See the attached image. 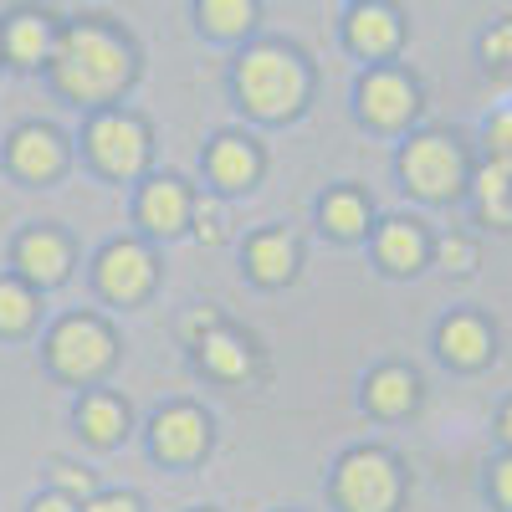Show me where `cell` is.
Instances as JSON below:
<instances>
[{"label":"cell","mask_w":512,"mask_h":512,"mask_svg":"<svg viewBox=\"0 0 512 512\" xmlns=\"http://www.w3.org/2000/svg\"><path fill=\"white\" fill-rule=\"evenodd\" d=\"M134 77H139V47L128 41L123 26H113L108 16L62 21L57 52L47 67V82L62 103L88 113L118 108V98L134 88Z\"/></svg>","instance_id":"1"},{"label":"cell","mask_w":512,"mask_h":512,"mask_svg":"<svg viewBox=\"0 0 512 512\" xmlns=\"http://www.w3.org/2000/svg\"><path fill=\"white\" fill-rule=\"evenodd\" d=\"M231 88H236V103L251 118L287 123V118L303 113V103L313 93V72H308L303 52L287 47V41H251L236 57Z\"/></svg>","instance_id":"2"},{"label":"cell","mask_w":512,"mask_h":512,"mask_svg":"<svg viewBox=\"0 0 512 512\" xmlns=\"http://www.w3.org/2000/svg\"><path fill=\"white\" fill-rule=\"evenodd\" d=\"M41 364H47L52 379L72 384V390H93L118 364V333L98 313H67L41 338Z\"/></svg>","instance_id":"3"},{"label":"cell","mask_w":512,"mask_h":512,"mask_svg":"<svg viewBox=\"0 0 512 512\" xmlns=\"http://www.w3.org/2000/svg\"><path fill=\"white\" fill-rule=\"evenodd\" d=\"M82 154H88V164L103 180H123V185L139 180L149 169V154H154L149 123L134 108L88 113V123H82Z\"/></svg>","instance_id":"4"},{"label":"cell","mask_w":512,"mask_h":512,"mask_svg":"<svg viewBox=\"0 0 512 512\" xmlns=\"http://www.w3.org/2000/svg\"><path fill=\"white\" fill-rule=\"evenodd\" d=\"M405 497V472L390 451L354 446L333 466V502L344 512H395Z\"/></svg>","instance_id":"5"},{"label":"cell","mask_w":512,"mask_h":512,"mask_svg":"<svg viewBox=\"0 0 512 512\" xmlns=\"http://www.w3.org/2000/svg\"><path fill=\"white\" fill-rule=\"evenodd\" d=\"M400 180L420 200H456L472 185V164H466V149L451 134L425 128V134H410L400 149Z\"/></svg>","instance_id":"6"},{"label":"cell","mask_w":512,"mask_h":512,"mask_svg":"<svg viewBox=\"0 0 512 512\" xmlns=\"http://www.w3.org/2000/svg\"><path fill=\"white\" fill-rule=\"evenodd\" d=\"M0 164L21 185H57L72 169V139L57 123H41V118L16 123L6 134V144H0Z\"/></svg>","instance_id":"7"},{"label":"cell","mask_w":512,"mask_h":512,"mask_svg":"<svg viewBox=\"0 0 512 512\" xmlns=\"http://www.w3.org/2000/svg\"><path fill=\"white\" fill-rule=\"evenodd\" d=\"M154 282H159V262H154V251L134 236H118L93 256V287L113 308L144 303V297L154 292Z\"/></svg>","instance_id":"8"},{"label":"cell","mask_w":512,"mask_h":512,"mask_svg":"<svg viewBox=\"0 0 512 512\" xmlns=\"http://www.w3.org/2000/svg\"><path fill=\"white\" fill-rule=\"evenodd\" d=\"M72 267H77V246H72V236L62 226L36 221V226L16 231V241H11V272L26 287H36L41 297H47L52 287H62L72 277Z\"/></svg>","instance_id":"9"},{"label":"cell","mask_w":512,"mask_h":512,"mask_svg":"<svg viewBox=\"0 0 512 512\" xmlns=\"http://www.w3.org/2000/svg\"><path fill=\"white\" fill-rule=\"evenodd\" d=\"M57 36H62V21L52 11H31V6L6 11L0 16V62L11 72H47Z\"/></svg>","instance_id":"10"},{"label":"cell","mask_w":512,"mask_h":512,"mask_svg":"<svg viewBox=\"0 0 512 512\" xmlns=\"http://www.w3.org/2000/svg\"><path fill=\"white\" fill-rule=\"evenodd\" d=\"M354 103H359V118L374 128H405L420 113V88L400 67H369L354 88Z\"/></svg>","instance_id":"11"},{"label":"cell","mask_w":512,"mask_h":512,"mask_svg":"<svg viewBox=\"0 0 512 512\" xmlns=\"http://www.w3.org/2000/svg\"><path fill=\"white\" fill-rule=\"evenodd\" d=\"M149 451L164 466H195L210 451V420L195 405H164L149 420Z\"/></svg>","instance_id":"12"},{"label":"cell","mask_w":512,"mask_h":512,"mask_svg":"<svg viewBox=\"0 0 512 512\" xmlns=\"http://www.w3.org/2000/svg\"><path fill=\"white\" fill-rule=\"evenodd\" d=\"M134 216L149 236H180L190 231V216H195V195L180 175H149L139 185V200H134Z\"/></svg>","instance_id":"13"},{"label":"cell","mask_w":512,"mask_h":512,"mask_svg":"<svg viewBox=\"0 0 512 512\" xmlns=\"http://www.w3.org/2000/svg\"><path fill=\"white\" fill-rule=\"evenodd\" d=\"M262 164H267L262 144H256L251 134H221L205 149V175L221 195H251L256 180H262Z\"/></svg>","instance_id":"14"},{"label":"cell","mask_w":512,"mask_h":512,"mask_svg":"<svg viewBox=\"0 0 512 512\" xmlns=\"http://www.w3.org/2000/svg\"><path fill=\"white\" fill-rule=\"evenodd\" d=\"M374 256L390 277H415L425 267V256H431V236H425L415 216H390L374 231Z\"/></svg>","instance_id":"15"},{"label":"cell","mask_w":512,"mask_h":512,"mask_svg":"<svg viewBox=\"0 0 512 512\" xmlns=\"http://www.w3.org/2000/svg\"><path fill=\"white\" fill-rule=\"evenodd\" d=\"M72 425L82 431V441H88V446L113 451L128 436V405L113 390H82L77 405H72Z\"/></svg>","instance_id":"16"},{"label":"cell","mask_w":512,"mask_h":512,"mask_svg":"<svg viewBox=\"0 0 512 512\" xmlns=\"http://www.w3.org/2000/svg\"><path fill=\"white\" fill-rule=\"evenodd\" d=\"M400 36H405V21L395 6H354L349 21H344V41H349V52L379 62V57H390L400 47Z\"/></svg>","instance_id":"17"},{"label":"cell","mask_w":512,"mask_h":512,"mask_svg":"<svg viewBox=\"0 0 512 512\" xmlns=\"http://www.w3.org/2000/svg\"><path fill=\"white\" fill-rule=\"evenodd\" d=\"M436 354L451 369H482L492 359V328L477 313H451L436 328Z\"/></svg>","instance_id":"18"},{"label":"cell","mask_w":512,"mask_h":512,"mask_svg":"<svg viewBox=\"0 0 512 512\" xmlns=\"http://www.w3.org/2000/svg\"><path fill=\"white\" fill-rule=\"evenodd\" d=\"M246 272L262 287H287L297 277V241L287 231H256L246 241Z\"/></svg>","instance_id":"19"},{"label":"cell","mask_w":512,"mask_h":512,"mask_svg":"<svg viewBox=\"0 0 512 512\" xmlns=\"http://www.w3.org/2000/svg\"><path fill=\"white\" fill-rule=\"evenodd\" d=\"M415 400H420V379H415L410 369H400V364H384V369H374V374L364 379V410H374L379 420L410 415Z\"/></svg>","instance_id":"20"},{"label":"cell","mask_w":512,"mask_h":512,"mask_svg":"<svg viewBox=\"0 0 512 512\" xmlns=\"http://www.w3.org/2000/svg\"><path fill=\"white\" fill-rule=\"evenodd\" d=\"M195 359L210 379H246L251 374V344L236 333V328H216L210 338L195 344Z\"/></svg>","instance_id":"21"},{"label":"cell","mask_w":512,"mask_h":512,"mask_svg":"<svg viewBox=\"0 0 512 512\" xmlns=\"http://www.w3.org/2000/svg\"><path fill=\"white\" fill-rule=\"evenodd\" d=\"M472 200H477V221L492 231H512V175L497 164H482L472 175Z\"/></svg>","instance_id":"22"},{"label":"cell","mask_w":512,"mask_h":512,"mask_svg":"<svg viewBox=\"0 0 512 512\" xmlns=\"http://www.w3.org/2000/svg\"><path fill=\"white\" fill-rule=\"evenodd\" d=\"M318 221H323V231L338 236V241H359V236L369 231V200H364L354 185H338V190H328V195L318 200Z\"/></svg>","instance_id":"23"},{"label":"cell","mask_w":512,"mask_h":512,"mask_svg":"<svg viewBox=\"0 0 512 512\" xmlns=\"http://www.w3.org/2000/svg\"><path fill=\"white\" fill-rule=\"evenodd\" d=\"M41 323V292L16 272H0V338H26Z\"/></svg>","instance_id":"24"},{"label":"cell","mask_w":512,"mask_h":512,"mask_svg":"<svg viewBox=\"0 0 512 512\" xmlns=\"http://www.w3.org/2000/svg\"><path fill=\"white\" fill-rule=\"evenodd\" d=\"M195 16H200V31L210 36H246L262 11L251 0H205V6H195Z\"/></svg>","instance_id":"25"},{"label":"cell","mask_w":512,"mask_h":512,"mask_svg":"<svg viewBox=\"0 0 512 512\" xmlns=\"http://www.w3.org/2000/svg\"><path fill=\"white\" fill-rule=\"evenodd\" d=\"M47 487L62 492V497H72L77 507H88V502L103 492L88 466H82V461H67V456H52V461H47Z\"/></svg>","instance_id":"26"},{"label":"cell","mask_w":512,"mask_h":512,"mask_svg":"<svg viewBox=\"0 0 512 512\" xmlns=\"http://www.w3.org/2000/svg\"><path fill=\"white\" fill-rule=\"evenodd\" d=\"M190 231L205 241V246H221L231 236V210L221 195H200L195 200V216H190Z\"/></svg>","instance_id":"27"},{"label":"cell","mask_w":512,"mask_h":512,"mask_svg":"<svg viewBox=\"0 0 512 512\" xmlns=\"http://www.w3.org/2000/svg\"><path fill=\"white\" fill-rule=\"evenodd\" d=\"M436 262H441V272H446V277H472V272H477V262H482V251H477V241H472V236L451 231V236H441V241H436Z\"/></svg>","instance_id":"28"},{"label":"cell","mask_w":512,"mask_h":512,"mask_svg":"<svg viewBox=\"0 0 512 512\" xmlns=\"http://www.w3.org/2000/svg\"><path fill=\"white\" fill-rule=\"evenodd\" d=\"M482 144H487V164H497V169L512 175V108H497L482 123Z\"/></svg>","instance_id":"29"},{"label":"cell","mask_w":512,"mask_h":512,"mask_svg":"<svg viewBox=\"0 0 512 512\" xmlns=\"http://www.w3.org/2000/svg\"><path fill=\"white\" fill-rule=\"evenodd\" d=\"M477 52H482L487 67H512V16H502V21H492V26L482 31Z\"/></svg>","instance_id":"30"},{"label":"cell","mask_w":512,"mask_h":512,"mask_svg":"<svg viewBox=\"0 0 512 512\" xmlns=\"http://www.w3.org/2000/svg\"><path fill=\"white\" fill-rule=\"evenodd\" d=\"M216 328H226V318H221L216 308H190V313L180 318V333H185V344H200V338H210Z\"/></svg>","instance_id":"31"},{"label":"cell","mask_w":512,"mask_h":512,"mask_svg":"<svg viewBox=\"0 0 512 512\" xmlns=\"http://www.w3.org/2000/svg\"><path fill=\"white\" fill-rule=\"evenodd\" d=\"M487 492H492V502H497V507H507V512H512V451H507V456H497V461L487 466Z\"/></svg>","instance_id":"32"},{"label":"cell","mask_w":512,"mask_h":512,"mask_svg":"<svg viewBox=\"0 0 512 512\" xmlns=\"http://www.w3.org/2000/svg\"><path fill=\"white\" fill-rule=\"evenodd\" d=\"M82 512H144V502H139L134 492H123V487H118V492H98Z\"/></svg>","instance_id":"33"},{"label":"cell","mask_w":512,"mask_h":512,"mask_svg":"<svg viewBox=\"0 0 512 512\" xmlns=\"http://www.w3.org/2000/svg\"><path fill=\"white\" fill-rule=\"evenodd\" d=\"M26 512H82V507H77L72 497H62V492L47 487V492H36V497L26 502Z\"/></svg>","instance_id":"34"},{"label":"cell","mask_w":512,"mask_h":512,"mask_svg":"<svg viewBox=\"0 0 512 512\" xmlns=\"http://www.w3.org/2000/svg\"><path fill=\"white\" fill-rule=\"evenodd\" d=\"M497 436L512 446V400H507V405H502V415H497Z\"/></svg>","instance_id":"35"},{"label":"cell","mask_w":512,"mask_h":512,"mask_svg":"<svg viewBox=\"0 0 512 512\" xmlns=\"http://www.w3.org/2000/svg\"><path fill=\"white\" fill-rule=\"evenodd\" d=\"M195 512H210V507H195Z\"/></svg>","instance_id":"36"},{"label":"cell","mask_w":512,"mask_h":512,"mask_svg":"<svg viewBox=\"0 0 512 512\" xmlns=\"http://www.w3.org/2000/svg\"><path fill=\"white\" fill-rule=\"evenodd\" d=\"M0 72H6V62H0Z\"/></svg>","instance_id":"37"}]
</instances>
